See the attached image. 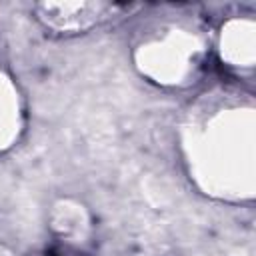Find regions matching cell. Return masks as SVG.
I'll use <instances>...</instances> for the list:
<instances>
[{"mask_svg": "<svg viewBox=\"0 0 256 256\" xmlns=\"http://www.w3.org/2000/svg\"><path fill=\"white\" fill-rule=\"evenodd\" d=\"M48 256H64V254H56V252H50Z\"/></svg>", "mask_w": 256, "mask_h": 256, "instance_id": "6da1fadb", "label": "cell"}]
</instances>
